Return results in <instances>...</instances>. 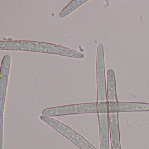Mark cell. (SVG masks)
I'll list each match as a JSON object with an SVG mask.
<instances>
[{"label":"cell","instance_id":"obj_4","mask_svg":"<svg viewBox=\"0 0 149 149\" xmlns=\"http://www.w3.org/2000/svg\"><path fill=\"white\" fill-rule=\"evenodd\" d=\"M100 149H109V114H98Z\"/></svg>","mask_w":149,"mask_h":149},{"label":"cell","instance_id":"obj_5","mask_svg":"<svg viewBox=\"0 0 149 149\" xmlns=\"http://www.w3.org/2000/svg\"><path fill=\"white\" fill-rule=\"evenodd\" d=\"M109 114L111 149H122L120 141L118 113Z\"/></svg>","mask_w":149,"mask_h":149},{"label":"cell","instance_id":"obj_6","mask_svg":"<svg viewBox=\"0 0 149 149\" xmlns=\"http://www.w3.org/2000/svg\"><path fill=\"white\" fill-rule=\"evenodd\" d=\"M107 101H118L115 72L112 69H109L107 72Z\"/></svg>","mask_w":149,"mask_h":149},{"label":"cell","instance_id":"obj_3","mask_svg":"<svg viewBox=\"0 0 149 149\" xmlns=\"http://www.w3.org/2000/svg\"><path fill=\"white\" fill-rule=\"evenodd\" d=\"M103 51V47L101 44L98 48V61L97 66V102L107 101Z\"/></svg>","mask_w":149,"mask_h":149},{"label":"cell","instance_id":"obj_2","mask_svg":"<svg viewBox=\"0 0 149 149\" xmlns=\"http://www.w3.org/2000/svg\"><path fill=\"white\" fill-rule=\"evenodd\" d=\"M82 114H97V102L51 107L42 111L43 116L49 117Z\"/></svg>","mask_w":149,"mask_h":149},{"label":"cell","instance_id":"obj_1","mask_svg":"<svg viewBox=\"0 0 149 149\" xmlns=\"http://www.w3.org/2000/svg\"><path fill=\"white\" fill-rule=\"evenodd\" d=\"M97 114L149 111V103L138 102H97Z\"/></svg>","mask_w":149,"mask_h":149}]
</instances>
